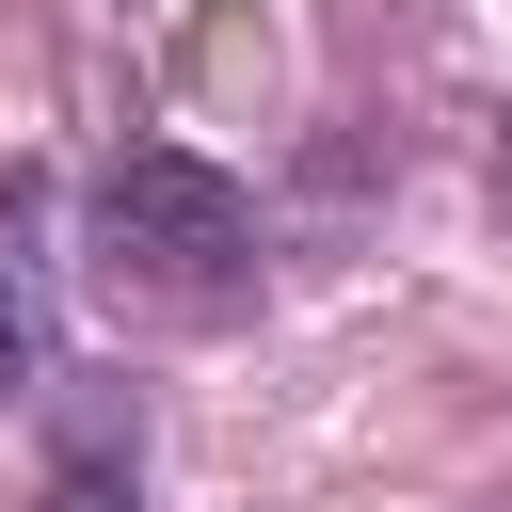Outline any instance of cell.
Returning <instances> with one entry per match:
<instances>
[{"label": "cell", "instance_id": "7a4b0ae2", "mask_svg": "<svg viewBox=\"0 0 512 512\" xmlns=\"http://www.w3.org/2000/svg\"><path fill=\"white\" fill-rule=\"evenodd\" d=\"M32 512H144V496H128V464H96V448H80V464H64Z\"/></svg>", "mask_w": 512, "mask_h": 512}, {"label": "cell", "instance_id": "277c9868", "mask_svg": "<svg viewBox=\"0 0 512 512\" xmlns=\"http://www.w3.org/2000/svg\"><path fill=\"white\" fill-rule=\"evenodd\" d=\"M496 208H512V144H496Z\"/></svg>", "mask_w": 512, "mask_h": 512}, {"label": "cell", "instance_id": "6da1fadb", "mask_svg": "<svg viewBox=\"0 0 512 512\" xmlns=\"http://www.w3.org/2000/svg\"><path fill=\"white\" fill-rule=\"evenodd\" d=\"M256 272V192L224 176V160H192V144H128L112 176H96V288L128 304H224Z\"/></svg>", "mask_w": 512, "mask_h": 512}, {"label": "cell", "instance_id": "5b68a950", "mask_svg": "<svg viewBox=\"0 0 512 512\" xmlns=\"http://www.w3.org/2000/svg\"><path fill=\"white\" fill-rule=\"evenodd\" d=\"M496 512H512V496H496Z\"/></svg>", "mask_w": 512, "mask_h": 512}, {"label": "cell", "instance_id": "3957f363", "mask_svg": "<svg viewBox=\"0 0 512 512\" xmlns=\"http://www.w3.org/2000/svg\"><path fill=\"white\" fill-rule=\"evenodd\" d=\"M0 400H32V288H16V256H0Z\"/></svg>", "mask_w": 512, "mask_h": 512}]
</instances>
